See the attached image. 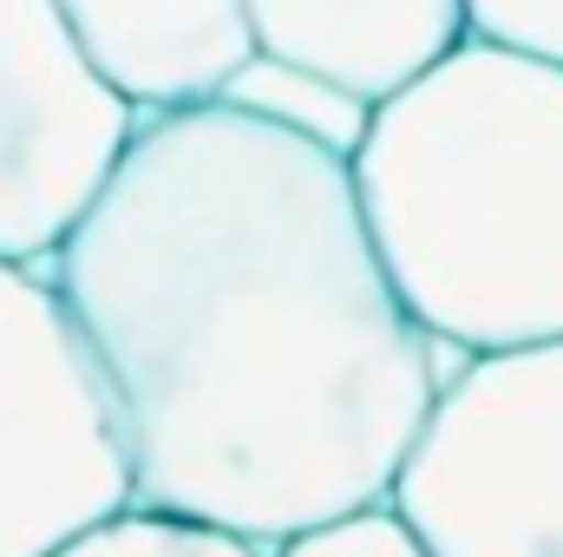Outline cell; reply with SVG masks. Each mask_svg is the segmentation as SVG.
Masks as SVG:
<instances>
[{"label":"cell","instance_id":"obj_1","mask_svg":"<svg viewBox=\"0 0 563 557\" xmlns=\"http://www.w3.org/2000/svg\"><path fill=\"white\" fill-rule=\"evenodd\" d=\"M40 270L112 381L139 499L269 551L387 499L465 361L387 282L354 164L217 99L139 112Z\"/></svg>","mask_w":563,"mask_h":557},{"label":"cell","instance_id":"obj_2","mask_svg":"<svg viewBox=\"0 0 563 557\" xmlns=\"http://www.w3.org/2000/svg\"><path fill=\"white\" fill-rule=\"evenodd\" d=\"M354 190L426 335L465 354L563 335V66L465 33L374 106Z\"/></svg>","mask_w":563,"mask_h":557},{"label":"cell","instance_id":"obj_3","mask_svg":"<svg viewBox=\"0 0 563 557\" xmlns=\"http://www.w3.org/2000/svg\"><path fill=\"white\" fill-rule=\"evenodd\" d=\"M387 499L432 557H563V335L465 354Z\"/></svg>","mask_w":563,"mask_h":557},{"label":"cell","instance_id":"obj_4","mask_svg":"<svg viewBox=\"0 0 563 557\" xmlns=\"http://www.w3.org/2000/svg\"><path fill=\"white\" fill-rule=\"evenodd\" d=\"M112 381L40 263L0 256V557H46L132 505Z\"/></svg>","mask_w":563,"mask_h":557},{"label":"cell","instance_id":"obj_5","mask_svg":"<svg viewBox=\"0 0 563 557\" xmlns=\"http://www.w3.org/2000/svg\"><path fill=\"white\" fill-rule=\"evenodd\" d=\"M132 125L139 112L92 73L53 0H0V256H53Z\"/></svg>","mask_w":563,"mask_h":557},{"label":"cell","instance_id":"obj_6","mask_svg":"<svg viewBox=\"0 0 563 557\" xmlns=\"http://www.w3.org/2000/svg\"><path fill=\"white\" fill-rule=\"evenodd\" d=\"M92 73L132 112L210 106L256 53L250 0H53Z\"/></svg>","mask_w":563,"mask_h":557},{"label":"cell","instance_id":"obj_7","mask_svg":"<svg viewBox=\"0 0 563 557\" xmlns=\"http://www.w3.org/2000/svg\"><path fill=\"white\" fill-rule=\"evenodd\" d=\"M256 53L314 66L361 99H394L465 33V0H250Z\"/></svg>","mask_w":563,"mask_h":557},{"label":"cell","instance_id":"obj_8","mask_svg":"<svg viewBox=\"0 0 563 557\" xmlns=\"http://www.w3.org/2000/svg\"><path fill=\"white\" fill-rule=\"evenodd\" d=\"M217 106H230L243 119H263V125H276L288 139L321 144V151H334L347 164H354V151L367 139V125H374V99H361L354 86H341V79H328L314 66L276 59V53H250L223 79Z\"/></svg>","mask_w":563,"mask_h":557},{"label":"cell","instance_id":"obj_9","mask_svg":"<svg viewBox=\"0 0 563 557\" xmlns=\"http://www.w3.org/2000/svg\"><path fill=\"white\" fill-rule=\"evenodd\" d=\"M46 557H276L269 545L230 532V525H210V518H184V512H164V505H119L112 518L86 525L79 538H66L59 551Z\"/></svg>","mask_w":563,"mask_h":557},{"label":"cell","instance_id":"obj_10","mask_svg":"<svg viewBox=\"0 0 563 557\" xmlns=\"http://www.w3.org/2000/svg\"><path fill=\"white\" fill-rule=\"evenodd\" d=\"M276 557H432V545L400 518L394 499H374V505H354L341 518H321V525L282 538Z\"/></svg>","mask_w":563,"mask_h":557},{"label":"cell","instance_id":"obj_11","mask_svg":"<svg viewBox=\"0 0 563 557\" xmlns=\"http://www.w3.org/2000/svg\"><path fill=\"white\" fill-rule=\"evenodd\" d=\"M465 20L478 40L563 66V0H465Z\"/></svg>","mask_w":563,"mask_h":557}]
</instances>
